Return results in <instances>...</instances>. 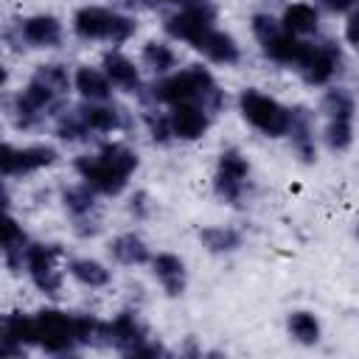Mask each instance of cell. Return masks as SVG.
Listing matches in <instances>:
<instances>
[{"label":"cell","mask_w":359,"mask_h":359,"mask_svg":"<svg viewBox=\"0 0 359 359\" xmlns=\"http://www.w3.org/2000/svg\"><path fill=\"white\" fill-rule=\"evenodd\" d=\"M143 98L151 104H165V107L196 101L208 112H216L224 104V93L219 90L213 73L205 65H188L182 70L163 76L160 81H154L149 87V93H143Z\"/></svg>","instance_id":"6da1fadb"},{"label":"cell","mask_w":359,"mask_h":359,"mask_svg":"<svg viewBox=\"0 0 359 359\" xmlns=\"http://www.w3.org/2000/svg\"><path fill=\"white\" fill-rule=\"evenodd\" d=\"M238 112H241V118L252 129H258L266 137H283V135H289L292 107L280 104L278 98L255 90V87H244L238 93Z\"/></svg>","instance_id":"7a4b0ae2"},{"label":"cell","mask_w":359,"mask_h":359,"mask_svg":"<svg viewBox=\"0 0 359 359\" xmlns=\"http://www.w3.org/2000/svg\"><path fill=\"white\" fill-rule=\"evenodd\" d=\"M36 320V345L45 353H73L79 345V334H76V314L73 311H62V309H39L34 314Z\"/></svg>","instance_id":"3957f363"},{"label":"cell","mask_w":359,"mask_h":359,"mask_svg":"<svg viewBox=\"0 0 359 359\" xmlns=\"http://www.w3.org/2000/svg\"><path fill=\"white\" fill-rule=\"evenodd\" d=\"M65 258V250L59 244H34L25 252V272L31 278V283L45 294V297H59L62 294V283L65 275L59 269V261Z\"/></svg>","instance_id":"277c9868"},{"label":"cell","mask_w":359,"mask_h":359,"mask_svg":"<svg viewBox=\"0 0 359 359\" xmlns=\"http://www.w3.org/2000/svg\"><path fill=\"white\" fill-rule=\"evenodd\" d=\"M59 151L50 143H31V146H11L3 143L0 149V171L3 177H20V174H34L39 168L53 165Z\"/></svg>","instance_id":"5b68a950"},{"label":"cell","mask_w":359,"mask_h":359,"mask_svg":"<svg viewBox=\"0 0 359 359\" xmlns=\"http://www.w3.org/2000/svg\"><path fill=\"white\" fill-rule=\"evenodd\" d=\"M73 168H76L81 182H87L95 194H104V196H118L129 182V177L121 174L115 165H109L98 151L95 154H79L73 160Z\"/></svg>","instance_id":"8992f818"},{"label":"cell","mask_w":359,"mask_h":359,"mask_svg":"<svg viewBox=\"0 0 359 359\" xmlns=\"http://www.w3.org/2000/svg\"><path fill=\"white\" fill-rule=\"evenodd\" d=\"M213 20H216V8H177L163 20V28L171 39L188 42L194 48L210 28H216Z\"/></svg>","instance_id":"52a82bcc"},{"label":"cell","mask_w":359,"mask_h":359,"mask_svg":"<svg viewBox=\"0 0 359 359\" xmlns=\"http://www.w3.org/2000/svg\"><path fill=\"white\" fill-rule=\"evenodd\" d=\"M339 65H342V56L337 50L334 42H323V45H309V53L306 59L300 62L297 73L303 76L306 84L311 87H325L337 73H339Z\"/></svg>","instance_id":"ba28073f"},{"label":"cell","mask_w":359,"mask_h":359,"mask_svg":"<svg viewBox=\"0 0 359 359\" xmlns=\"http://www.w3.org/2000/svg\"><path fill=\"white\" fill-rule=\"evenodd\" d=\"M168 123H171V132H174V140H199L205 137L208 126H210V112L196 104V101H185V104H174L168 109Z\"/></svg>","instance_id":"9c48e42d"},{"label":"cell","mask_w":359,"mask_h":359,"mask_svg":"<svg viewBox=\"0 0 359 359\" xmlns=\"http://www.w3.org/2000/svg\"><path fill=\"white\" fill-rule=\"evenodd\" d=\"M107 331H109V345L115 351H121L123 356H132V351L149 339V331L143 325V320L137 317V311L132 309H123L118 311L109 323H107Z\"/></svg>","instance_id":"30bf717a"},{"label":"cell","mask_w":359,"mask_h":359,"mask_svg":"<svg viewBox=\"0 0 359 359\" xmlns=\"http://www.w3.org/2000/svg\"><path fill=\"white\" fill-rule=\"evenodd\" d=\"M0 353L3 356H17L22 348L36 345V320L25 311H14L3 317V331H0Z\"/></svg>","instance_id":"8fae6325"},{"label":"cell","mask_w":359,"mask_h":359,"mask_svg":"<svg viewBox=\"0 0 359 359\" xmlns=\"http://www.w3.org/2000/svg\"><path fill=\"white\" fill-rule=\"evenodd\" d=\"M112 17H115L112 8H104V6H81V8L73 14L70 28H73V34H76L79 39H84V42H95V39L109 42Z\"/></svg>","instance_id":"7c38bea8"},{"label":"cell","mask_w":359,"mask_h":359,"mask_svg":"<svg viewBox=\"0 0 359 359\" xmlns=\"http://www.w3.org/2000/svg\"><path fill=\"white\" fill-rule=\"evenodd\" d=\"M17 31L28 48H56L62 42V22L53 14H31L20 20Z\"/></svg>","instance_id":"4fadbf2b"},{"label":"cell","mask_w":359,"mask_h":359,"mask_svg":"<svg viewBox=\"0 0 359 359\" xmlns=\"http://www.w3.org/2000/svg\"><path fill=\"white\" fill-rule=\"evenodd\" d=\"M151 272L157 278V283L163 286V292L168 297H180L188 286V269L185 261L174 252H157L151 255Z\"/></svg>","instance_id":"5bb4252c"},{"label":"cell","mask_w":359,"mask_h":359,"mask_svg":"<svg viewBox=\"0 0 359 359\" xmlns=\"http://www.w3.org/2000/svg\"><path fill=\"white\" fill-rule=\"evenodd\" d=\"M101 70L107 73V79L112 81V87H118L123 93H143L140 90V67L126 53H121L118 48H112V50L104 53Z\"/></svg>","instance_id":"9a60e30c"},{"label":"cell","mask_w":359,"mask_h":359,"mask_svg":"<svg viewBox=\"0 0 359 359\" xmlns=\"http://www.w3.org/2000/svg\"><path fill=\"white\" fill-rule=\"evenodd\" d=\"M289 143L292 151L300 157V163L317 160V140H314V118L306 107H292V126H289Z\"/></svg>","instance_id":"2e32d148"},{"label":"cell","mask_w":359,"mask_h":359,"mask_svg":"<svg viewBox=\"0 0 359 359\" xmlns=\"http://www.w3.org/2000/svg\"><path fill=\"white\" fill-rule=\"evenodd\" d=\"M309 45L311 42H306L303 36H294V34H289V31H280L278 36H272V39H266L264 45H261V50H264V56L269 59V62H275V65H289V67H300V62L306 59V53H309Z\"/></svg>","instance_id":"e0dca14e"},{"label":"cell","mask_w":359,"mask_h":359,"mask_svg":"<svg viewBox=\"0 0 359 359\" xmlns=\"http://www.w3.org/2000/svg\"><path fill=\"white\" fill-rule=\"evenodd\" d=\"M194 48H196L208 62L224 65V67H230V65H236V62L241 59V45L236 42V36H230L227 31H219V28H210Z\"/></svg>","instance_id":"ac0fdd59"},{"label":"cell","mask_w":359,"mask_h":359,"mask_svg":"<svg viewBox=\"0 0 359 359\" xmlns=\"http://www.w3.org/2000/svg\"><path fill=\"white\" fill-rule=\"evenodd\" d=\"M73 90L81 95V101H109L112 95V81L101 67L81 65L73 73Z\"/></svg>","instance_id":"d6986e66"},{"label":"cell","mask_w":359,"mask_h":359,"mask_svg":"<svg viewBox=\"0 0 359 359\" xmlns=\"http://www.w3.org/2000/svg\"><path fill=\"white\" fill-rule=\"evenodd\" d=\"M278 20H280L283 31H289L294 36H309L320 25V11L311 3H306V0H294V3H286L283 6V11H280Z\"/></svg>","instance_id":"ffe728a7"},{"label":"cell","mask_w":359,"mask_h":359,"mask_svg":"<svg viewBox=\"0 0 359 359\" xmlns=\"http://www.w3.org/2000/svg\"><path fill=\"white\" fill-rule=\"evenodd\" d=\"M79 115L95 135H112L121 129V109H115L107 101H84L79 107Z\"/></svg>","instance_id":"44dd1931"},{"label":"cell","mask_w":359,"mask_h":359,"mask_svg":"<svg viewBox=\"0 0 359 359\" xmlns=\"http://www.w3.org/2000/svg\"><path fill=\"white\" fill-rule=\"evenodd\" d=\"M109 255L123 264V266H140V264H151V252L149 244L137 236V233H118L109 241Z\"/></svg>","instance_id":"7402d4cb"},{"label":"cell","mask_w":359,"mask_h":359,"mask_svg":"<svg viewBox=\"0 0 359 359\" xmlns=\"http://www.w3.org/2000/svg\"><path fill=\"white\" fill-rule=\"evenodd\" d=\"M199 241L208 252L227 255V252H236L244 244V236L230 224H208V227L199 230Z\"/></svg>","instance_id":"603a6c76"},{"label":"cell","mask_w":359,"mask_h":359,"mask_svg":"<svg viewBox=\"0 0 359 359\" xmlns=\"http://www.w3.org/2000/svg\"><path fill=\"white\" fill-rule=\"evenodd\" d=\"M31 241L22 230V224H17V219L8 213L6 216V224H3V255H6V264L11 269L17 266H25V252H28Z\"/></svg>","instance_id":"cb8c5ba5"},{"label":"cell","mask_w":359,"mask_h":359,"mask_svg":"<svg viewBox=\"0 0 359 359\" xmlns=\"http://www.w3.org/2000/svg\"><path fill=\"white\" fill-rule=\"evenodd\" d=\"M67 275L87 289H104L112 283V272L95 258H73L67 264Z\"/></svg>","instance_id":"d4e9b609"},{"label":"cell","mask_w":359,"mask_h":359,"mask_svg":"<svg viewBox=\"0 0 359 359\" xmlns=\"http://www.w3.org/2000/svg\"><path fill=\"white\" fill-rule=\"evenodd\" d=\"M286 331L294 342L300 345H317L320 342V334H323V325L317 320L314 311H306V309H294L289 311L286 317Z\"/></svg>","instance_id":"484cf974"},{"label":"cell","mask_w":359,"mask_h":359,"mask_svg":"<svg viewBox=\"0 0 359 359\" xmlns=\"http://www.w3.org/2000/svg\"><path fill=\"white\" fill-rule=\"evenodd\" d=\"M140 59H143V65H146L154 76H168V73H174V67H177V53H174V48L165 45V42H160V39L146 42L143 50H140Z\"/></svg>","instance_id":"4316f807"},{"label":"cell","mask_w":359,"mask_h":359,"mask_svg":"<svg viewBox=\"0 0 359 359\" xmlns=\"http://www.w3.org/2000/svg\"><path fill=\"white\" fill-rule=\"evenodd\" d=\"M31 79H36L39 84H45L50 93H56L59 98H65L70 90H73V76L67 73L65 65L59 62H45V65H36Z\"/></svg>","instance_id":"83f0119b"},{"label":"cell","mask_w":359,"mask_h":359,"mask_svg":"<svg viewBox=\"0 0 359 359\" xmlns=\"http://www.w3.org/2000/svg\"><path fill=\"white\" fill-rule=\"evenodd\" d=\"M62 205H65V210H67L73 219L93 216V213H95V191H93L87 182L70 185V188L62 191Z\"/></svg>","instance_id":"f1b7e54d"},{"label":"cell","mask_w":359,"mask_h":359,"mask_svg":"<svg viewBox=\"0 0 359 359\" xmlns=\"http://www.w3.org/2000/svg\"><path fill=\"white\" fill-rule=\"evenodd\" d=\"M320 112L328 118H351L356 115V101L345 87H328L320 98Z\"/></svg>","instance_id":"f546056e"},{"label":"cell","mask_w":359,"mask_h":359,"mask_svg":"<svg viewBox=\"0 0 359 359\" xmlns=\"http://www.w3.org/2000/svg\"><path fill=\"white\" fill-rule=\"evenodd\" d=\"M98 154H101L109 165H115L121 174H126V177H132V174L137 171V165H140L137 151L129 149V146L121 143V140H109V143H104V146L98 149Z\"/></svg>","instance_id":"4dcf8cb0"},{"label":"cell","mask_w":359,"mask_h":359,"mask_svg":"<svg viewBox=\"0 0 359 359\" xmlns=\"http://www.w3.org/2000/svg\"><path fill=\"white\" fill-rule=\"evenodd\" d=\"M323 140L337 154L348 151L351 143H353V121L351 118H328L325 129H323Z\"/></svg>","instance_id":"1f68e13d"},{"label":"cell","mask_w":359,"mask_h":359,"mask_svg":"<svg viewBox=\"0 0 359 359\" xmlns=\"http://www.w3.org/2000/svg\"><path fill=\"white\" fill-rule=\"evenodd\" d=\"M216 174L230 177V180L250 182V160H247V157H244V151H238L236 146H227V149H222V151H219Z\"/></svg>","instance_id":"d6a6232c"},{"label":"cell","mask_w":359,"mask_h":359,"mask_svg":"<svg viewBox=\"0 0 359 359\" xmlns=\"http://www.w3.org/2000/svg\"><path fill=\"white\" fill-rule=\"evenodd\" d=\"M56 137L65 140V143H81V140L90 137V129L81 121L79 107L76 109H65V112L56 115Z\"/></svg>","instance_id":"836d02e7"},{"label":"cell","mask_w":359,"mask_h":359,"mask_svg":"<svg viewBox=\"0 0 359 359\" xmlns=\"http://www.w3.org/2000/svg\"><path fill=\"white\" fill-rule=\"evenodd\" d=\"M143 123H146V129H149V135H151L154 143L163 146V143L174 140V132H171V123H168V112L146 109V112H143Z\"/></svg>","instance_id":"e575fe53"},{"label":"cell","mask_w":359,"mask_h":359,"mask_svg":"<svg viewBox=\"0 0 359 359\" xmlns=\"http://www.w3.org/2000/svg\"><path fill=\"white\" fill-rule=\"evenodd\" d=\"M250 31H252V36L264 45L266 39L278 36V34L283 31V25H280V20H278V17H272V14H266V11H258V14H252V17H250Z\"/></svg>","instance_id":"d590c367"},{"label":"cell","mask_w":359,"mask_h":359,"mask_svg":"<svg viewBox=\"0 0 359 359\" xmlns=\"http://www.w3.org/2000/svg\"><path fill=\"white\" fill-rule=\"evenodd\" d=\"M149 210H151L149 194H143V191L132 194V199H129V213H132L135 219H146V216H149Z\"/></svg>","instance_id":"8d00e7d4"},{"label":"cell","mask_w":359,"mask_h":359,"mask_svg":"<svg viewBox=\"0 0 359 359\" xmlns=\"http://www.w3.org/2000/svg\"><path fill=\"white\" fill-rule=\"evenodd\" d=\"M345 39H348V45L359 53V11H353V14L348 17V22H345Z\"/></svg>","instance_id":"74e56055"},{"label":"cell","mask_w":359,"mask_h":359,"mask_svg":"<svg viewBox=\"0 0 359 359\" xmlns=\"http://www.w3.org/2000/svg\"><path fill=\"white\" fill-rule=\"evenodd\" d=\"M154 3H171L177 8H213L210 0H154Z\"/></svg>","instance_id":"f35d334b"},{"label":"cell","mask_w":359,"mask_h":359,"mask_svg":"<svg viewBox=\"0 0 359 359\" xmlns=\"http://www.w3.org/2000/svg\"><path fill=\"white\" fill-rule=\"evenodd\" d=\"M353 3H356V0H323V6H325L328 11H334V14H337V11H348Z\"/></svg>","instance_id":"ab89813d"},{"label":"cell","mask_w":359,"mask_h":359,"mask_svg":"<svg viewBox=\"0 0 359 359\" xmlns=\"http://www.w3.org/2000/svg\"><path fill=\"white\" fill-rule=\"evenodd\" d=\"M356 238H359V222H356Z\"/></svg>","instance_id":"60d3db41"},{"label":"cell","mask_w":359,"mask_h":359,"mask_svg":"<svg viewBox=\"0 0 359 359\" xmlns=\"http://www.w3.org/2000/svg\"><path fill=\"white\" fill-rule=\"evenodd\" d=\"M356 3H359V0H356Z\"/></svg>","instance_id":"b9f144b4"}]
</instances>
